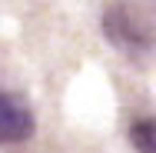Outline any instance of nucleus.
I'll return each instance as SVG.
<instances>
[{
	"label": "nucleus",
	"mask_w": 156,
	"mask_h": 153,
	"mask_svg": "<svg viewBox=\"0 0 156 153\" xmlns=\"http://www.w3.org/2000/svg\"><path fill=\"white\" fill-rule=\"evenodd\" d=\"M103 30H106V40H110L113 47L126 50V53H143V50H150V43H153L150 30L133 17V10H129L126 3L106 7V13H103Z\"/></svg>",
	"instance_id": "obj_1"
},
{
	"label": "nucleus",
	"mask_w": 156,
	"mask_h": 153,
	"mask_svg": "<svg viewBox=\"0 0 156 153\" xmlns=\"http://www.w3.org/2000/svg\"><path fill=\"white\" fill-rule=\"evenodd\" d=\"M129 140H133V147L136 153H156V120H136L129 126Z\"/></svg>",
	"instance_id": "obj_3"
},
{
	"label": "nucleus",
	"mask_w": 156,
	"mask_h": 153,
	"mask_svg": "<svg viewBox=\"0 0 156 153\" xmlns=\"http://www.w3.org/2000/svg\"><path fill=\"white\" fill-rule=\"evenodd\" d=\"M33 133V117L13 103L10 97L0 93V143H20Z\"/></svg>",
	"instance_id": "obj_2"
}]
</instances>
